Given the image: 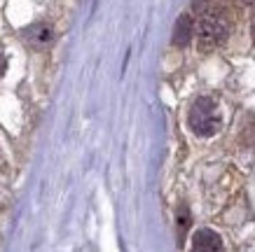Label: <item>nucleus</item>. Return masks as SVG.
I'll use <instances>...</instances> for the list:
<instances>
[{"mask_svg":"<svg viewBox=\"0 0 255 252\" xmlns=\"http://www.w3.org/2000/svg\"><path fill=\"white\" fill-rule=\"evenodd\" d=\"M190 129L201 138L216 136L220 131V117H218V105L216 100L211 98H197L192 103V110H190Z\"/></svg>","mask_w":255,"mask_h":252,"instance_id":"2","label":"nucleus"},{"mask_svg":"<svg viewBox=\"0 0 255 252\" xmlns=\"http://www.w3.org/2000/svg\"><path fill=\"white\" fill-rule=\"evenodd\" d=\"M192 250H223V241L216 231L199 229L192 236Z\"/></svg>","mask_w":255,"mask_h":252,"instance_id":"4","label":"nucleus"},{"mask_svg":"<svg viewBox=\"0 0 255 252\" xmlns=\"http://www.w3.org/2000/svg\"><path fill=\"white\" fill-rule=\"evenodd\" d=\"M239 7H251V5H255V0H234Z\"/></svg>","mask_w":255,"mask_h":252,"instance_id":"6","label":"nucleus"},{"mask_svg":"<svg viewBox=\"0 0 255 252\" xmlns=\"http://www.w3.org/2000/svg\"><path fill=\"white\" fill-rule=\"evenodd\" d=\"M199 47L201 49H216L230 35V12L223 5H211L201 12L199 19Z\"/></svg>","mask_w":255,"mask_h":252,"instance_id":"1","label":"nucleus"},{"mask_svg":"<svg viewBox=\"0 0 255 252\" xmlns=\"http://www.w3.org/2000/svg\"><path fill=\"white\" fill-rule=\"evenodd\" d=\"M23 38L28 40L31 45H35V47H45V45L52 42L54 31H52L47 23H33L31 28H26V31H23Z\"/></svg>","mask_w":255,"mask_h":252,"instance_id":"5","label":"nucleus"},{"mask_svg":"<svg viewBox=\"0 0 255 252\" xmlns=\"http://www.w3.org/2000/svg\"><path fill=\"white\" fill-rule=\"evenodd\" d=\"M192 35H194L192 16H190V14L178 16L176 28H173V45H176V47H185V45H190Z\"/></svg>","mask_w":255,"mask_h":252,"instance_id":"3","label":"nucleus"},{"mask_svg":"<svg viewBox=\"0 0 255 252\" xmlns=\"http://www.w3.org/2000/svg\"><path fill=\"white\" fill-rule=\"evenodd\" d=\"M251 31H253V40H255V14H253V23H251Z\"/></svg>","mask_w":255,"mask_h":252,"instance_id":"7","label":"nucleus"}]
</instances>
